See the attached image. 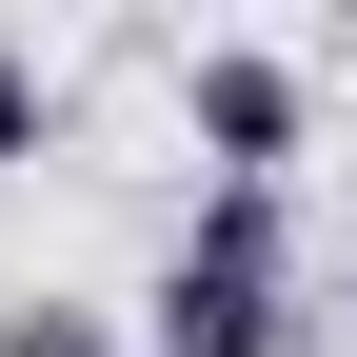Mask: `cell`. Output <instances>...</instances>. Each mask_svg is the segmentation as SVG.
Returning a JSON list of instances; mask_svg holds the SVG:
<instances>
[{"label": "cell", "mask_w": 357, "mask_h": 357, "mask_svg": "<svg viewBox=\"0 0 357 357\" xmlns=\"http://www.w3.org/2000/svg\"><path fill=\"white\" fill-rule=\"evenodd\" d=\"M139 357H298V278H278V178H218L199 238L159 258Z\"/></svg>", "instance_id": "1"}, {"label": "cell", "mask_w": 357, "mask_h": 357, "mask_svg": "<svg viewBox=\"0 0 357 357\" xmlns=\"http://www.w3.org/2000/svg\"><path fill=\"white\" fill-rule=\"evenodd\" d=\"M178 119L218 139V178H278L298 159V60L278 40H199V60H178Z\"/></svg>", "instance_id": "2"}, {"label": "cell", "mask_w": 357, "mask_h": 357, "mask_svg": "<svg viewBox=\"0 0 357 357\" xmlns=\"http://www.w3.org/2000/svg\"><path fill=\"white\" fill-rule=\"evenodd\" d=\"M0 357H139V337H119V318H20Z\"/></svg>", "instance_id": "3"}, {"label": "cell", "mask_w": 357, "mask_h": 357, "mask_svg": "<svg viewBox=\"0 0 357 357\" xmlns=\"http://www.w3.org/2000/svg\"><path fill=\"white\" fill-rule=\"evenodd\" d=\"M0 159H40V60L0 40Z\"/></svg>", "instance_id": "4"}]
</instances>
